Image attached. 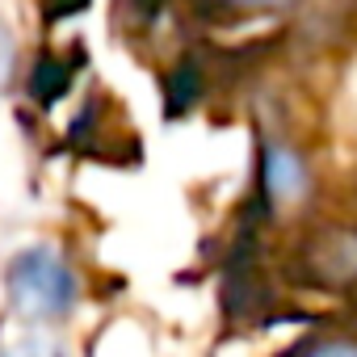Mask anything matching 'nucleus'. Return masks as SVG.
I'll return each mask as SVG.
<instances>
[{"label":"nucleus","mask_w":357,"mask_h":357,"mask_svg":"<svg viewBox=\"0 0 357 357\" xmlns=\"http://www.w3.org/2000/svg\"><path fill=\"white\" fill-rule=\"evenodd\" d=\"M5 290H9V303L17 307V315H26V319H34V324L63 319V315L76 307V294H80L68 257H63L59 248H51V244L22 248V252L9 261Z\"/></svg>","instance_id":"obj_1"},{"label":"nucleus","mask_w":357,"mask_h":357,"mask_svg":"<svg viewBox=\"0 0 357 357\" xmlns=\"http://www.w3.org/2000/svg\"><path fill=\"white\" fill-rule=\"evenodd\" d=\"M303 269L315 282H324V286H349V282H357V231H349V227L319 231L303 248Z\"/></svg>","instance_id":"obj_2"},{"label":"nucleus","mask_w":357,"mask_h":357,"mask_svg":"<svg viewBox=\"0 0 357 357\" xmlns=\"http://www.w3.org/2000/svg\"><path fill=\"white\" fill-rule=\"evenodd\" d=\"M261 185H265V198L286 206L294 202L303 190H307V164L294 147L286 143H265L261 151Z\"/></svg>","instance_id":"obj_3"},{"label":"nucleus","mask_w":357,"mask_h":357,"mask_svg":"<svg viewBox=\"0 0 357 357\" xmlns=\"http://www.w3.org/2000/svg\"><path fill=\"white\" fill-rule=\"evenodd\" d=\"M202 93V80H198V68L190 59H181L172 72H168V84H164V114L176 118V114H185Z\"/></svg>","instance_id":"obj_4"},{"label":"nucleus","mask_w":357,"mask_h":357,"mask_svg":"<svg viewBox=\"0 0 357 357\" xmlns=\"http://www.w3.org/2000/svg\"><path fill=\"white\" fill-rule=\"evenodd\" d=\"M68 84H72V68L63 63V59H38V68H34V76H30V93L43 101V105H55L63 93H68Z\"/></svg>","instance_id":"obj_5"},{"label":"nucleus","mask_w":357,"mask_h":357,"mask_svg":"<svg viewBox=\"0 0 357 357\" xmlns=\"http://www.w3.org/2000/svg\"><path fill=\"white\" fill-rule=\"evenodd\" d=\"M307 357H357V344L353 340H319V344H311Z\"/></svg>","instance_id":"obj_6"},{"label":"nucleus","mask_w":357,"mask_h":357,"mask_svg":"<svg viewBox=\"0 0 357 357\" xmlns=\"http://www.w3.org/2000/svg\"><path fill=\"white\" fill-rule=\"evenodd\" d=\"M13 38H9V26L5 22H0V89H5L9 84V72H13Z\"/></svg>","instance_id":"obj_7"},{"label":"nucleus","mask_w":357,"mask_h":357,"mask_svg":"<svg viewBox=\"0 0 357 357\" xmlns=\"http://www.w3.org/2000/svg\"><path fill=\"white\" fill-rule=\"evenodd\" d=\"M89 5V0H51V17H72Z\"/></svg>","instance_id":"obj_8"},{"label":"nucleus","mask_w":357,"mask_h":357,"mask_svg":"<svg viewBox=\"0 0 357 357\" xmlns=\"http://www.w3.org/2000/svg\"><path fill=\"white\" fill-rule=\"evenodd\" d=\"M0 357H55V353L43 349V344H22V349H5Z\"/></svg>","instance_id":"obj_9"},{"label":"nucleus","mask_w":357,"mask_h":357,"mask_svg":"<svg viewBox=\"0 0 357 357\" xmlns=\"http://www.w3.org/2000/svg\"><path fill=\"white\" fill-rule=\"evenodd\" d=\"M240 9H278V5H290V0H231Z\"/></svg>","instance_id":"obj_10"}]
</instances>
